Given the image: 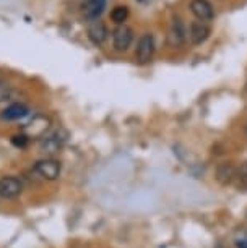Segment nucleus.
Here are the masks:
<instances>
[{
  "label": "nucleus",
  "mask_w": 247,
  "mask_h": 248,
  "mask_svg": "<svg viewBox=\"0 0 247 248\" xmlns=\"http://www.w3.org/2000/svg\"><path fill=\"white\" fill-rule=\"evenodd\" d=\"M50 130V119L48 115L36 114L21 127V133L28 140H43Z\"/></svg>",
  "instance_id": "1"
},
{
  "label": "nucleus",
  "mask_w": 247,
  "mask_h": 248,
  "mask_svg": "<svg viewBox=\"0 0 247 248\" xmlns=\"http://www.w3.org/2000/svg\"><path fill=\"white\" fill-rule=\"evenodd\" d=\"M67 137L68 135L64 128H59L50 135H46L39 143L41 153L46 154L48 157H52V156H55V154H59L60 151H62L65 141H67Z\"/></svg>",
  "instance_id": "2"
},
{
  "label": "nucleus",
  "mask_w": 247,
  "mask_h": 248,
  "mask_svg": "<svg viewBox=\"0 0 247 248\" xmlns=\"http://www.w3.org/2000/svg\"><path fill=\"white\" fill-rule=\"evenodd\" d=\"M33 170H34L41 179H44L48 182H54L60 177L62 164L54 157H43V159H39V161H36V164L33 166Z\"/></svg>",
  "instance_id": "3"
},
{
  "label": "nucleus",
  "mask_w": 247,
  "mask_h": 248,
  "mask_svg": "<svg viewBox=\"0 0 247 248\" xmlns=\"http://www.w3.org/2000/svg\"><path fill=\"white\" fill-rule=\"evenodd\" d=\"M155 54V37L150 32L140 36L137 49H135V57H137L138 63H148L153 59Z\"/></svg>",
  "instance_id": "4"
},
{
  "label": "nucleus",
  "mask_w": 247,
  "mask_h": 248,
  "mask_svg": "<svg viewBox=\"0 0 247 248\" xmlns=\"http://www.w3.org/2000/svg\"><path fill=\"white\" fill-rule=\"evenodd\" d=\"M23 193V182L18 177L7 175L0 179V198L15 200Z\"/></svg>",
  "instance_id": "5"
},
{
  "label": "nucleus",
  "mask_w": 247,
  "mask_h": 248,
  "mask_svg": "<svg viewBox=\"0 0 247 248\" xmlns=\"http://www.w3.org/2000/svg\"><path fill=\"white\" fill-rule=\"evenodd\" d=\"M185 39H187V30H185L184 21L179 16L172 18L169 31H167V44L171 47H181L184 46Z\"/></svg>",
  "instance_id": "6"
},
{
  "label": "nucleus",
  "mask_w": 247,
  "mask_h": 248,
  "mask_svg": "<svg viewBox=\"0 0 247 248\" xmlns=\"http://www.w3.org/2000/svg\"><path fill=\"white\" fill-rule=\"evenodd\" d=\"M133 41V31L132 28L125 26V25H120L114 30L113 32V46L117 52H125L130 44Z\"/></svg>",
  "instance_id": "7"
},
{
  "label": "nucleus",
  "mask_w": 247,
  "mask_h": 248,
  "mask_svg": "<svg viewBox=\"0 0 247 248\" xmlns=\"http://www.w3.org/2000/svg\"><path fill=\"white\" fill-rule=\"evenodd\" d=\"M190 12L198 21L203 23L212 21L215 18V10H213V5L208 0H192L190 2Z\"/></svg>",
  "instance_id": "8"
},
{
  "label": "nucleus",
  "mask_w": 247,
  "mask_h": 248,
  "mask_svg": "<svg viewBox=\"0 0 247 248\" xmlns=\"http://www.w3.org/2000/svg\"><path fill=\"white\" fill-rule=\"evenodd\" d=\"M30 114V107L26 104H21V102H13V104L7 106L5 109L0 112V119L5 122H16L21 120Z\"/></svg>",
  "instance_id": "9"
},
{
  "label": "nucleus",
  "mask_w": 247,
  "mask_h": 248,
  "mask_svg": "<svg viewBox=\"0 0 247 248\" xmlns=\"http://www.w3.org/2000/svg\"><path fill=\"white\" fill-rule=\"evenodd\" d=\"M108 28H106L104 21L101 20H95V21H90L88 25V37L90 41L95 46H102L108 39Z\"/></svg>",
  "instance_id": "10"
},
{
  "label": "nucleus",
  "mask_w": 247,
  "mask_h": 248,
  "mask_svg": "<svg viewBox=\"0 0 247 248\" xmlns=\"http://www.w3.org/2000/svg\"><path fill=\"white\" fill-rule=\"evenodd\" d=\"M106 8V0H82L83 16L90 21L99 20L101 13Z\"/></svg>",
  "instance_id": "11"
},
{
  "label": "nucleus",
  "mask_w": 247,
  "mask_h": 248,
  "mask_svg": "<svg viewBox=\"0 0 247 248\" xmlns=\"http://www.w3.org/2000/svg\"><path fill=\"white\" fill-rule=\"evenodd\" d=\"M210 36V26L207 23L203 21H192L190 23V28H189V37H190V43L195 44V46H200L203 44L205 41L208 39Z\"/></svg>",
  "instance_id": "12"
},
{
  "label": "nucleus",
  "mask_w": 247,
  "mask_h": 248,
  "mask_svg": "<svg viewBox=\"0 0 247 248\" xmlns=\"http://www.w3.org/2000/svg\"><path fill=\"white\" fill-rule=\"evenodd\" d=\"M236 174H237V167L231 162H223L216 167V180L223 186L231 185L232 182H236Z\"/></svg>",
  "instance_id": "13"
},
{
  "label": "nucleus",
  "mask_w": 247,
  "mask_h": 248,
  "mask_svg": "<svg viewBox=\"0 0 247 248\" xmlns=\"http://www.w3.org/2000/svg\"><path fill=\"white\" fill-rule=\"evenodd\" d=\"M129 18V8L125 5H117L113 8V12H111V20H113L115 25H124L125 21H127Z\"/></svg>",
  "instance_id": "14"
},
{
  "label": "nucleus",
  "mask_w": 247,
  "mask_h": 248,
  "mask_svg": "<svg viewBox=\"0 0 247 248\" xmlns=\"http://www.w3.org/2000/svg\"><path fill=\"white\" fill-rule=\"evenodd\" d=\"M236 182L239 188H247V162H242L241 166L237 167Z\"/></svg>",
  "instance_id": "15"
},
{
  "label": "nucleus",
  "mask_w": 247,
  "mask_h": 248,
  "mask_svg": "<svg viewBox=\"0 0 247 248\" xmlns=\"http://www.w3.org/2000/svg\"><path fill=\"white\" fill-rule=\"evenodd\" d=\"M13 97V90L5 83H0V104H5V102L12 101Z\"/></svg>",
  "instance_id": "16"
},
{
  "label": "nucleus",
  "mask_w": 247,
  "mask_h": 248,
  "mask_svg": "<svg viewBox=\"0 0 247 248\" xmlns=\"http://www.w3.org/2000/svg\"><path fill=\"white\" fill-rule=\"evenodd\" d=\"M12 143L15 144L16 148H26L28 143H30V140H28L23 133H20V135H15V137H12Z\"/></svg>",
  "instance_id": "17"
},
{
  "label": "nucleus",
  "mask_w": 247,
  "mask_h": 248,
  "mask_svg": "<svg viewBox=\"0 0 247 248\" xmlns=\"http://www.w3.org/2000/svg\"><path fill=\"white\" fill-rule=\"evenodd\" d=\"M236 248H247V238H237L234 242Z\"/></svg>",
  "instance_id": "18"
},
{
  "label": "nucleus",
  "mask_w": 247,
  "mask_h": 248,
  "mask_svg": "<svg viewBox=\"0 0 247 248\" xmlns=\"http://www.w3.org/2000/svg\"><path fill=\"white\" fill-rule=\"evenodd\" d=\"M246 135H247V124H246Z\"/></svg>",
  "instance_id": "19"
},
{
  "label": "nucleus",
  "mask_w": 247,
  "mask_h": 248,
  "mask_svg": "<svg viewBox=\"0 0 247 248\" xmlns=\"http://www.w3.org/2000/svg\"><path fill=\"white\" fill-rule=\"evenodd\" d=\"M246 88H247V83H246Z\"/></svg>",
  "instance_id": "20"
},
{
  "label": "nucleus",
  "mask_w": 247,
  "mask_h": 248,
  "mask_svg": "<svg viewBox=\"0 0 247 248\" xmlns=\"http://www.w3.org/2000/svg\"><path fill=\"white\" fill-rule=\"evenodd\" d=\"M138 2H142V0H138Z\"/></svg>",
  "instance_id": "21"
}]
</instances>
